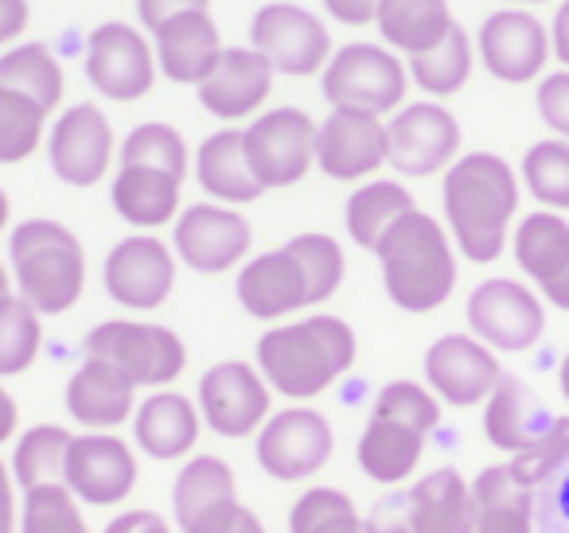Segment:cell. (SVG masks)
I'll return each mask as SVG.
<instances>
[{"label":"cell","mask_w":569,"mask_h":533,"mask_svg":"<svg viewBox=\"0 0 569 533\" xmlns=\"http://www.w3.org/2000/svg\"><path fill=\"white\" fill-rule=\"evenodd\" d=\"M196 405L214 436L246 440L253 432H261V424L273 416V390H269L258 366L230 359L199 378Z\"/></svg>","instance_id":"cell-14"},{"label":"cell","mask_w":569,"mask_h":533,"mask_svg":"<svg viewBox=\"0 0 569 533\" xmlns=\"http://www.w3.org/2000/svg\"><path fill=\"white\" fill-rule=\"evenodd\" d=\"M102 533H172V525L157 510H121Z\"/></svg>","instance_id":"cell-53"},{"label":"cell","mask_w":569,"mask_h":533,"mask_svg":"<svg viewBox=\"0 0 569 533\" xmlns=\"http://www.w3.org/2000/svg\"><path fill=\"white\" fill-rule=\"evenodd\" d=\"M183 12H211V0H137V20L144 24V32H157L160 24Z\"/></svg>","instance_id":"cell-50"},{"label":"cell","mask_w":569,"mask_h":533,"mask_svg":"<svg viewBox=\"0 0 569 533\" xmlns=\"http://www.w3.org/2000/svg\"><path fill=\"white\" fill-rule=\"evenodd\" d=\"M121 164L126 168H157L176 180H188L191 172V152L188 141L176 125L168 121H144L121 141Z\"/></svg>","instance_id":"cell-41"},{"label":"cell","mask_w":569,"mask_h":533,"mask_svg":"<svg viewBox=\"0 0 569 533\" xmlns=\"http://www.w3.org/2000/svg\"><path fill=\"white\" fill-rule=\"evenodd\" d=\"M87 359L113 362L137 390H168L188 370V346L164 323L106 320L87 335Z\"/></svg>","instance_id":"cell-7"},{"label":"cell","mask_w":569,"mask_h":533,"mask_svg":"<svg viewBox=\"0 0 569 533\" xmlns=\"http://www.w3.org/2000/svg\"><path fill=\"white\" fill-rule=\"evenodd\" d=\"M188 533H266V525H261V517L250 506L230 502V506H222L219 514H211L207 522H199Z\"/></svg>","instance_id":"cell-49"},{"label":"cell","mask_w":569,"mask_h":533,"mask_svg":"<svg viewBox=\"0 0 569 533\" xmlns=\"http://www.w3.org/2000/svg\"><path fill=\"white\" fill-rule=\"evenodd\" d=\"M0 533H20V502L12 467L0 460Z\"/></svg>","instance_id":"cell-54"},{"label":"cell","mask_w":569,"mask_h":533,"mask_svg":"<svg viewBox=\"0 0 569 533\" xmlns=\"http://www.w3.org/2000/svg\"><path fill=\"white\" fill-rule=\"evenodd\" d=\"M550 51L561 67L569 71V0H558V9H553L550 20Z\"/></svg>","instance_id":"cell-55"},{"label":"cell","mask_w":569,"mask_h":533,"mask_svg":"<svg viewBox=\"0 0 569 533\" xmlns=\"http://www.w3.org/2000/svg\"><path fill=\"white\" fill-rule=\"evenodd\" d=\"M418 211V203H413L410 188L398 180H367L359 183L356 191H351L348 199V234L356 245H363V250H379L382 234H387L390 227H395L402 214Z\"/></svg>","instance_id":"cell-36"},{"label":"cell","mask_w":569,"mask_h":533,"mask_svg":"<svg viewBox=\"0 0 569 533\" xmlns=\"http://www.w3.org/2000/svg\"><path fill=\"white\" fill-rule=\"evenodd\" d=\"M382 265V284L387 296L395 300L402 312L426 315L437 312L457 289V245H452L445 222L433 214L418 211L402 214L395 227L382 234L379 250H375Z\"/></svg>","instance_id":"cell-3"},{"label":"cell","mask_w":569,"mask_h":533,"mask_svg":"<svg viewBox=\"0 0 569 533\" xmlns=\"http://www.w3.org/2000/svg\"><path fill=\"white\" fill-rule=\"evenodd\" d=\"M421 370H426V385L437 393V401L452 409L483 405L503 382L499 354L483 346L472 331H449V335L433 339Z\"/></svg>","instance_id":"cell-16"},{"label":"cell","mask_w":569,"mask_h":533,"mask_svg":"<svg viewBox=\"0 0 569 533\" xmlns=\"http://www.w3.org/2000/svg\"><path fill=\"white\" fill-rule=\"evenodd\" d=\"M48 118L24 94L0 87V164H24L48 141Z\"/></svg>","instance_id":"cell-43"},{"label":"cell","mask_w":569,"mask_h":533,"mask_svg":"<svg viewBox=\"0 0 569 533\" xmlns=\"http://www.w3.org/2000/svg\"><path fill=\"white\" fill-rule=\"evenodd\" d=\"M387 164V121L359 110H332L317 129V168L340 183L371 180Z\"/></svg>","instance_id":"cell-22"},{"label":"cell","mask_w":569,"mask_h":533,"mask_svg":"<svg viewBox=\"0 0 569 533\" xmlns=\"http://www.w3.org/2000/svg\"><path fill=\"white\" fill-rule=\"evenodd\" d=\"M476 56L496 82L527 87V82L542 79L546 63L553 59L550 28L530 9H496L480 24Z\"/></svg>","instance_id":"cell-17"},{"label":"cell","mask_w":569,"mask_h":533,"mask_svg":"<svg viewBox=\"0 0 569 533\" xmlns=\"http://www.w3.org/2000/svg\"><path fill=\"white\" fill-rule=\"evenodd\" d=\"M561 460H569V416H553V424L542 436V444L530 447L527 455H515L511 463L522 479H530L535 486H542V479L550 475Z\"/></svg>","instance_id":"cell-45"},{"label":"cell","mask_w":569,"mask_h":533,"mask_svg":"<svg viewBox=\"0 0 569 533\" xmlns=\"http://www.w3.org/2000/svg\"><path fill=\"white\" fill-rule=\"evenodd\" d=\"M379 4L382 0H325V12L348 28H363L379 20Z\"/></svg>","instance_id":"cell-52"},{"label":"cell","mask_w":569,"mask_h":533,"mask_svg":"<svg viewBox=\"0 0 569 533\" xmlns=\"http://www.w3.org/2000/svg\"><path fill=\"white\" fill-rule=\"evenodd\" d=\"M367 533H418L410 522V510H406V491L382 494L371 506V514L363 517Z\"/></svg>","instance_id":"cell-48"},{"label":"cell","mask_w":569,"mask_h":533,"mask_svg":"<svg viewBox=\"0 0 569 533\" xmlns=\"http://www.w3.org/2000/svg\"><path fill=\"white\" fill-rule=\"evenodd\" d=\"M176 250L160 242L157 234H133L121 238L106 253L102 281L113 304L129 312H157L176 289Z\"/></svg>","instance_id":"cell-18"},{"label":"cell","mask_w":569,"mask_h":533,"mask_svg":"<svg viewBox=\"0 0 569 533\" xmlns=\"http://www.w3.org/2000/svg\"><path fill=\"white\" fill-rule=\"evenodd\" d=\"M550 424H553V416L538 405L530 385L515 374H503L496 393L483 401V436H488V444H496L499 452L511 455V460L542 444Z\"/></svg>","instance_id":"cell-28"},{"label":"cell","mask_w":569,"mask_h":533,"mask_svg":"<svg viewBox=\"0 0 569 533\" xmlns=\"http://www.w3.org/2000/svg\"><path fill=\"white\" fill-rule=\"evenodd\" d=\"M418 533H472V483L457 467H437L406 491Z\"/></svg>","instance_id":"cell-32"},{"label":"cell","mask_w":569,"mask_h":533,"mask_svg":"<svg viewBox=\"0 0 569 533\" xmlns=\"http://www.w3.org/2000/svg\"><path fill=\"white\" fill-rule=\"evenodd\" d=\"M538 533H569V460H561L538 486Z\"/></svg>","instance_id":"cell-46"},{"label":"cell","mask_w":569,"mask_h":533,"mask_svg":"<svg viewBox=\"0 0 569 533\" xmlns=\"http://www.w3.org/2000/svg\"><path fill=\"white\" fill-rule=\"evenodd\" d=\"M538 486L515 463H491L472 479V533H538Z\"/></svg>","instance_id":"cell-26"},{"label":"cell","mask_w":569,"mask_h":533,"mask_svg":"<svg viewBox=\"0 0 569 533\" xmlns=\"http://www.w3.org/2000/svg\"><path fill=\"white\" fill-rule=\"evenodd\" d=\"M67 413L87 432H113L137 413V385L113 362L87 359L67 382Z\"/></svg>","instance_id":"cell-27"},{"label":"cell","mask_w":569,"mask_h":533,"mask_svg":"<svg viewBox=\"0 0 569 533\" xmlns=\"http://www.w3.org/2000/svg\"><path fill=\"white\" fill-rule=\"evenodd\" d=\"M253 245V230L246 214L222 203L183 207L172 222V250L196 273H227L246 261Z\"/></svg>","instance_id":"cell-20"},{"label":"cell","mask_w":569,"mask_h":533,"mask_svg":"<svg viewBox=\"0 0 569 533\" xmlns=\"http://www.w3.org/2000/svg\"><path fill=\"white\" fill-rule=\"evenodd\" d=\"M273 79L277 71L253 48H227L219 67L196 87V94L211 118L242 121L261 113V105L273 94Z\"/></svg>","instance_id":"cell-24"},{"label":"cell","mask_w":569,"mask_h":533,"mask_svg":"<svg viewBox=\"0 0 569 533\" xmlns=\"http://www.w3.org/2000/svg\"><path fill=\"white\" fill-rule=\"evenodd\" d=\"M118 137L113 125L94 102H79L59 113V121L48 129V160L51 172L67 188H94L110 175Z\"/></svg>","instance_id":"cell-19"},{"label":"cell","mask_w":569,"mask_h":533,"mask_svg":"<svg viewBox=\"0 0 569 533\" xmlns=\"http://www.w3.org/2000/svg\"><path fill=\"white\" fill-rule=\"evenodd\" d=\"M17 429H20V405H17V398L4 390V382H0V444H9V440L17 436Z\"/></svg>","instance_id":"cell-56"},{"label":"cell","mask_w":569,"mask_h":533,"mask_svg":"<svg viewBox=\"0 0 569 533\" xmlns=\"http://www.w3.org/2000/svg\"><path fill=\"white\" fill-rule=\"evenodd\" d=\"M503 9H530V4H550V0H499Z\"/></svg>","instance_id":"cell-60"},{"label":"cell","mask_w":569,"mask_h":533,"mask_svg":"<svg viewBox=\"0 0 569 533\" xmlns=\"http://www.w3.org/2000/svg\"><path fill=\"white\" fill-rule=\"evenodd\" d=\"M558 385H561V398L569 401V351H566V359L558 362Z\"/></svg>","instance_id":"cell-59"},{"label":"cell","mask_w":569,"mask_h":533,"mask_svg":"<svg viewBox=\"0 0 569 533\" xmlns=\"http://www.w3.org/2000/svg\"><path fill=\"white\" fill-rule=\"evenodd\" d=\"M515 265L546 304L569 312V219L558 211H530L511 234Z\"/></svg>","instance_id":"cell-23"},{"label":"cell","mask_w":569,"mask_h":533,"mask_svg":"<svg viewBox=\"0 0 569 533\" xmlns=\"http://www.w3.org/2000/svg\"><path fill=\"white\" fill-rule=\"evenodd\" d=\"M253 447H258V463L266 475L281 483H301L325 471V463L332 460L336 432L328 416L312 405H289L261 424Z\"/></svg>","instance_id":"cell-15"},{"label":"cell","mask_w":569,"mask_h":533,"mask_svg":"<svg viewBox=\"0 0 569 533\" xmlns=\"http://www.w3.org/2000/svg\"><path fill=\"white\" fill-rule=\"evenodd\" d=\"M250 48L277 74H289V79L325 74L328 59L336 56L332 32H328L325 20L317 12L293 4V0H273V4L253 12Z\"/></svg>","instance_id":"cell-9"},{"label":"cell","mask_w":569,"mask_h":533,"mask_svg":"<svg viewBox=\"0 0 569 533\" xmlns=\"http://www.w3.org/2000/svg\"><path fill=\"white\" fill-rule=\"evenodd\" d=\"M43 351V315L24 296L0 300V378H17L32 370Z\"/></svg>","instance_id":"cell-40"},{"label":"cell","mask_w":569,"mask_h":533,"mask_svg":"<svg viewBox=\"0 0 569 533\" xmlns=\"http://www.w3.org/2000/svg\"><path fill=\"white\" fill-rule=\"evenodd\" d=\"M317 121L297 105L266 110L242 129L246 160L261 188H293L317 168Z\"/></svg>","instance_id":"cell-10"},{"label":"cell","mask_w":569,"mask_h":533,"mask_svg":"<svg viewBox=\"0 0 569 533\" xmlns=\"http://www.w3.org/2000/svg\"><path fill=\"white\" fill-rule=\"evenodd\" d=\"M519 180L522 188L535 195V203L542 211H569V141L561 137H546V141H535L527 152H522L519 164Z\"/></svg>","instance_id":"cell-39"},{"label":"cell","mask_w":569,"mask_h":533,"mask_svg":"<svg viewBox=\"0 0 569 533\" xmlns=\"http://www.w3.org/2000/svg\"><path fill=\"white\" fill-rule=\"evenodd\" d=\"M87 79L110 102H141L160 79L157 48L141 28L106 20L87 40Z\"/></svg>","instance_id":"cell-12"},{"label":"cell","mask_w":569,"mask_h":533,"mask_svg":"<svg viewBox=\"0 0 569 533\" xmlns=\"http://www.w3.org/2000/svg\"><path fill=\"white\" fill-rule=\"evenodd\" d=\"M289 533H367V525L348 491L309 486L289 514Z\"/></svg>","instance_id":"cell-42"},{"label":"cell","mask_w":569,"mask_h":533,"mask_svg":"<svg viewBox=\"0 0 569 533\" xmlns=\"http://www.w3.org/2000/svg\"><path fill=\"white\" fill-rule=\"evenodd\" d=\"M203 413L191 398L176 390H152L133 413V436L152 460H183L199 444Z\"/></svg>","instance_id":"cell-29"},{"label":"cell","mask_w":569,"mask_h":533,"mask_svg":"<svg viewBox=\"0 0 569 533\" xmlns=\"http://www.w3.org/2000/svg\"><path fill=\"white\" fill-rule=\"evenodd\" d=\"M406 67H410V82L426 90L429 98H452L468 87V79H472L476 43H472V36L457 24L433 51L406 59Z\"/></svg>","instance_id":"cell-37"},{"label":"cell","mask_w":569,"mask_h":533,"mask_svg":"<svg viewBox=\"0 0 569 533\" xmlns=\"http://www.w3.org/2000/svg\"><path fill=\"white\" fill-rule=\"evenodd\" d=\"M110 199L113 211L137 227L141 234H152L160 227H172L180 219V199H183V180L168 172H157V168H118L110 183Z\"/></svg>","instance_id":"cell-31"},{"label":"cell","mask_w":569,"mask_h":533,"mask_svg":"<svg viewBox=\"0 0 569 533\" xmlns=\"http://www.w3.org/2000/svg\"><path fill=\"white\" fill-rule=\"evenodd\" d=\"M152 48H157V67L168 82L180 87H199L207 74L219 67L222 59V36L211 12H183L160 24L152 32Z\"/></svg>","instance_id":"cell-25"},{"label":"cell","mask_w":569,"mask_h":533,"mask_svg":"<svg viewBox=\"0 0 569 533\" xmlns=\"http://www.w3.org/2000/svg\"><path fill=\"white\" fill-rule=\"evenodd\" d=\"M9 269L17 296L40 315H63L87 292V250L79 234L56 219H28L9 238Z\"/></svg>","instance_id":"cell-5"},{"label":"cell","mask_w":569,"mask_h":533,"mask_svg":"<svg viewBox=\"0 0 569 533\" xmlns=\"http://www.w3.org/2000/svg\"><path fill=\"white\" fill-rule=\"evenodd\" d=\"M9 222H12V203H9V191L0 188V234L9 230Z\"/></svg>","instance_id":"cell-57"},{"label":"cell","mask_w":569,"mask_h":533,"mask_svg":"<svg viewBox=\"0 0 569 533\" xmlns=\"http://www.w3.org/2000/svg\"><path fill=\"white\" fill-rule=\"evenodd\" d=\"M137 455L113 432H82L67 452L63 486L87 506H121L137 486Z\"/></svg>","instance_id":"cell-21"},{"label":"cell","mask_w":569,"mask_h":533,"mask_svg":"<svg viewBox=\"0 0 569 533\" xmlns=\"http://www.w3.org/2000/svg\"><path fill=\"white\" fill-rule=\"evenodd\" d=\"M74 432L63 424H36L17 440L12 452V479L20 491H36V486H51L67 479V452H71Z\"/></svg>","instance_id":"cell-38"},{"label":"cell","mask_w":569,"mask_h":533,"mask_svg":"<svg viewBox=\"0 0 569 533\" xmlns=\"http://www.w3.org/2000/svg\"><path fill=\"white\" fill-rule=\"evenodd\" d=\"M234 292H238V304L253 320H284V315H297L305 308L325 304L297 238H289L281 250L258 253V258L246 261L238 269Z\"/></svg>","instance_id":"cell-13"},{"label":"cell","mask_w":569,"mask_h":533,"mask_svg":"<svg viewBox=\"0 0 569 533\" xmlns=\"http://www.w3.org/2000/svg\"><path fill=\"white\" fill-rule=\"evenodd\" d=\"M20 533H90L79 499L63 483L36 486L20 506Z\"/></svg>","instance_id":"cell-44"},{"label":"cell","mask_w":569,"mask_h":533,"mask_svg":"<svg viewBox=\"0 0 569 533\" xmlns=\"http://www.w3.org/2000/svg\"><path fill=\"white\" fill-rule=\"evenodd\" d=\"M522 180L499 152H465L441 180L445 230L460 258L491 265L511 242Z\"/></svg>","instance_id":"cell-1"},{"label":"cell","mask_w":569,"mask_h":533,"mask_svg":"<svg viewBox=\"0 0 569 533\" xmlns=\"http://www.w3.org/2000/svg\"><path fill=\"white\" fill-rule=\"evenodd\" d=\"M375 28L395 56L402 51L406 59H413L433 51L457 28V20L449 0H382Z\"/></svg>","instance_id":"cell-33"},{"label":"cell","mask_w":569,"mask_h":533,"mask_svg":"<svg viewBox=\"0 0 569 533\" xmlns=\"http://www.w3.org/2000/svg\"><path fill=\"white\" fill-rule=\"evenodd\" d=\"M12 292H17V284H12V269L0 261V300L12 296Z\"/></svg>","instance_id":"cell-58"},{"label":"cell","mask_w":569,"mask_h":533,"mask_svg":"<svg viewBox=\"0 0 569 533\" xmlns=\"http://www.w3.org/2000/svg\"><path fill=\"white\" fill-rule=\"evenodd\" d=\"M441 424V401L426 382H387L359 436V467L382 486L406 483L426 455L429 432Z\"/></svg>","instance_id":"cell-4"},{"label":"cell","mask_w":569,"mask_h":533,"mask_svg":"<svg viewBox=\"0 0 569 533\" xmlns=\"http://www.w3.org/2000/svg\"><path fill=\"white\" fill-rule=\"evenodd\" d=\"M468 331L503 354L535 351L546 335V300L535 284L515 276H488L468 292Z\"/></svg>","instance_id":"cell-8"},{"label":"cell","mask_w":569,"mask_h":533,"mask_svg":"<svg viewBox=\"0 0 569 533\" xmlns=\"http://www.w3.org/2000/svg\"><path fill=\"white\" fill-rule=\"evenodd\" d=\"M28 24H32V4L28 0H0V48H17Z\"/></svg>","instance_id":"cell-51"},{"label":"cell","mask_w":569,"mask_h":533,"mask_svg":"<svg viewBox=\"0 0 569 533\" xmlns=\"http://www.w3.org/2000/svg\"><path fill=\"white\" fill-rule=\"evenodd\" d=\"M320 90H325L332 110H359L375 113V118L390 113L395 118L406 102V90H410V67L387 43H343L328 59L325 74H320Z\"/></svg>","instance_id":"cell-6"},{"label":"cell","mask_w":569,"mask_h":533,"mask_svg":"<svg viewBox=\"0 0 569 533\" xmlns=\"http://www.w3.org/2000/svg\"><path fill=\"white\" fill-rule=\"evenodd\" d=\"M535 105H538V118H542V125L550 129L553 137L569 141V71H566V67L538 79Z\"/></svg>","instance_id":"cell-47"},{"label":"cell","mask_w":569,"mask_h":533,"mask_svg":"<svg viewBox=\"0 0 569 533\" xmlns=\"http://www.w3.org/2000/svg\"><path fill=\"white\" fill-rule=\"evenodd\" d=\"M230 502H238V479L227 460H219V455H196V460L183 463V471L176 475L172 486V514L183 533L196 530L199 522L219 514Z\"/></svg>","instance_id":"cell-34"},{"label":"cell","mask_w":569,"mask_h":533,"mask_svg":"<svg viewBox=\"0 0 569 533\" xmlns=\"http://www.w3.org/2000/svg\"><path fill=\"white\" fill-rule=\"evenodd\" d=\"M359 339L340 315H309V320L273 323L258 339V370L289 401H312L332 390L356 366Z\"/></svg>","instance_id":"cell-2"},{"label":"cell","mask_w":569,"mask_h":533,"mask_svg":"<svg viewBox=\"0 0 569 533\" xmlns=\"http://www.w3.org/2000/svg\"><path fill=\"white\" fill-rule=\"evenodd\" d=\"M0 87L17 90L28 102H36L43 113H56L67 94V74L59 56L40 40L17 43L0 56Z\"/></svg>","instance_id":"cell-35"},{"label":"cell","mask_w":569,"mask_h":533,"mask_svg":"<svg viewBox=\"0 0 569 533\" xmlns=\"http://www.w3.org/2000/svg\"><path fill=\"white\" fill-rule=\"evenodd\" d=\"M460 121L441 102H410L387 121V164L398 175L429 180L460 160Z\"/></svg>","instance_id":"cell-11"},{"label":"cell","mask_w":569,"mask_h":533,"mask_svg":"<svg viewBox=\"0 0 569 533\" xmlns=\"http://www.w3.org/2000/svg\"><path fill=\"white\" fill-rule=\"evenodd\" d=\"M191 168H196L199 188L222 207H246L266 195V188H261L258 175H253L250 160H246L242 129H219V133L207 137V141L199 144Z\"/></svg>","instance_id":"cell-30"}]
</instances>
